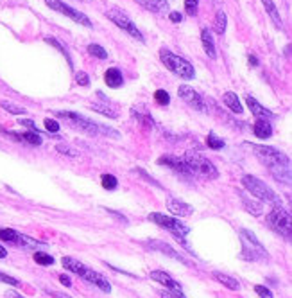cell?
<instances>
[{
  "instance_id": "7bdbcfd3",
  "label": "cell",
  "mask_w": 292,
  "mask_h": 298,
  "mask_svg": "<svg viewBox=\"0 0 292 298\" xmlns=\"http://www.w3.org/2000/svg\"><path fill=\"white\" fill-rule=\"evenodd\" d=\"M0 282H4V284H9V286H16V288H20V281H16L14 277H9V275L6 273H0Z\"/></svg>"
},
{
  "instance_id": "f5cc1de1",
  "label": "cell",
  "mask_w": 292,
  "mask_h": 298,
  "mask_svg": "<svg viewBox=\"0 0 292 298\" xmlns=\"http://www.w3.org/2000/svg\"><path fill=\"white\" fill-rule=\"evenodd\" d=\"M108 212H109V214H113V216H116L120 221H122V223H126V217H124V216H120L119 212H115V210H108Z\"/></svg>"
},
{
  "instance_id": "52a82bcc",
  "label": "cell",
  "mask_w": 292,
  "mask_h": 298,
  "mask_svg": "<svg viewBox=\"0 0 292 298\" xmlns=\"http://www.w3.org/2000/svg\"><path fill=\"white\" fill-rule=\"evenodd\" d=\"M267 223L272 230H276L280 235L283 237L290 239V234H292V223H290V212H287L283 209V205L280 207H275L271 210V214L267 216Z\"/></svg>"
},
{
  "instance_id": "484cf974",
  "label": "cell",
  "mask_w": 292,
  "mask_h": 298,
  "mask_svg": "<svg viewBox=\"0 0 292 298\" xmlns=\"http://www.w3.org/2000/svg\"><path fill=\"white\" fill-rule=\"evenodd\" d=\"M222 101H224L226 106H228L231 111H235V114H242V111H244V108H242V104H240L239 97H237L233 92H226L224 96H222Z\"/></svg>"
},
{
  "instance_id": "603a6c76",
  "label": "cell",
  "mask_w": 292,
  "mask_h": 298,
  "mask_svg": "<svg viewBox=\"0 0 292 298\" xmlns=\"http://www.w3.org/2000/svg\"><path fill=\"white\" fill-rule=\"evenodd\" d=\"M211 275H213L215 281L221 282L222 286H226V288L231 289V291H239V289H240V284H239V281H237V278L229 277V275L222 273V271H213Z\"/></svg>"
},
{
  "instance_id": "f35d334b",
  "label": "cell",
  "mask_w": 292,
  "mask_h": 298,
  "mask_svg": "<svg viewBox=\"0 0 292 298\" xmlns=\"http://www.w3.org/2000/svg\"><path fill=\"white\" fill-rule=\"evenodd\" d=\"M154 99H156V103H160L162 106H167V104L170 103V97H169V94H167L165 90H156Z\"/></svg>"
},
{
  "instance_id": "f546056e",
  "label": "cell",
  "mask_w": 292,
  "mask_h": 298,
  "mask_svg": "<svg viewBox=\"0 0 292 298\" xmlns=\"http://www.w3.org/2000/svg\"><path fill=\"white\" fill-rule=\"evenodd\" d=\"M226 25H228V18H226V13L224 11H219L217 16H215V22H213V29L217 34H224L226 32Z\"/></svg>"
},
{
  "instance_id": "d6986e66",
  "label": "cell",
  "mask_w": 292,
  "mask_h": 298,
  "mask_svg": "<svg viewBox=\"0 0 292 298\" xmlns=\"http://www.w3.org/2000/svg\"><path fill=\"white\" fill-rule=\"evenodd\" d=\"M201 42H203V49H204V52H206L208 56H210V58L217 56V52H215L213 34H211L208 27H203V31H201Z\"/></svg>"
},
{
  "instance_id": "ac0fdd59",
  "label": "cell",
  "mask_w": 292,
  "mask_h": 298,
  "mask_svg": "<svg viewBox=\"0 0 292 298\" xmlns=\"http://www.w3.org/2000/svg\"><path fill=\"white\" fill-rule=\"evenodd\" d=\"M104 81H106V85H108L109 88H120V86L124 85V76L116 67H111V68L106 70Z\"/></svg>"
},
{
  "instance_id": "4fadbf2b",
  "label": "cell",
  "mask_w": 292,
  "mask_h": 298,
  "mask_svg": "<svg viewBox=\"0 0 292 298\" xmlns=\"http://www.w3.org/2000/svg\"><path fill=\"white\" fill-rule=\"evenodd\" d=\"M151 278L154 282H158V284L165 286V288H169L170 291H176V293H183V288H181V284L178 281H174L172 277H170L169 273H165V271H151Z\"/></svg>"
},
{
  "instance_id": "ee69618b",
  "label": "cell",
  "mask_w": 292,
  "mask_h": 298,
  "mask_svg": "<svg viewBox=\"0 0 292 298\" xmlns=\"http://www.w3.org/2000/svg\"><path fill=\"white\" fill-rule=\"evenodd\" d=\"M45 42H47V43H50V45H54V47H56V49H60L61 52L65 54V58H67V60L70 61V56H68V52H67V49H65V47H63V43H60V42H57V40H54V38H47Z\"/></svg>"
},
{
  "instance_id": "816d5d0a",
  "label": "cell",
  "mask_w": 292,
  "mask_h": 298,
  "mask_svg": "<svg viewBox=\"0 0 292 298\" xmlns=\"http://www.w3.org/2000/svg\"><path fill=\"white\" fill-rule=\"evenodd\" d=\"M6 296H7V298H24L22 295H18L16 291H7V293H6Z\"/></svg>"
},
{
  "instance_id": "7402d4cb",
  "label": "cell",
  "mask_w": 292,
  "mask_h": 298,
  "mask_svg": "<svg viewBox=\"0 0 292 298\" xmlns=\"http://www.w3.org/2000/svg\"><path fill=\"white\" fill-rule=\"evenodd\" d=\"M269 169L280 181L290 183V163H278V165H271Z\"/></svg>"
},
{
  "instance_id": "d6a6232c",
  "label": "cell",
  "mask_w": 292,
  "mask_h": 298,
  "mask_svg": "<svg viewBox=\"0 0 292 298\" xmlns=\"http://www.w3.org/2000/svg\"><path fill=\"white\" fill-rule=\"evenodd\" d=\"M22 140L29 142L31 146H42V137L38 135V132H27V133H22Z\"/></svg>"
},
{
  "instance_id": "9c48e42d",
  "label": "cell",
  "mask_w": 292,
  "mask_h": 298,
  "mask_svg": "<svg viewBox=\"0 0 292 298\" xmlns=\"http://www.w3.org/2000/svg\"><path fill=\"white\" fill-rule=\"evenodd\" d=\"M106 16H108L109 20H111L113 24L116 25V27H120V29H124L126 32H129L133 38L138 40V42H144V36H142V32L138 31V27L129 20V16H127V14L124 13L122 9H116V7H113V9H108Z\"/></svg>"
},
{
  "instance_id": "30bf717a",
  "label": "cell",
  "mask_w": 292,
  "mask_h": 298,
  "mask_svg": "<svg viewBox=\"0 0 292 298\" xmlns=\"http://www.w3.org/2000/svg\"><path fill=\"white\" fill-rule=\"evenodd\" d=\"M47 6H49L50 9H54V11H60V13H63L65 16L72 18L74 22H77V24L85 25V27H88V29L92 27V22H90V18L86 16V14L79 13L77 9H74V7H70V6H67V4L61 2V0H47Z\"/></svg>"
},
{
  "instance_id": "44dd1931",
  "label": "cell",
  "mask_w": 292,
  "mask_h": 298,
  "mask_svg": "<svg viewBox=\"0 0 292 298\" xmlns=\"http://www.w3.org/2000/svg\"><path fill=\"white\" fill-rule=\"evenodd\" d=\"M61 264H63L65 270L72 271V273L79 275V277H81V275L86 271V266H85V264L79 263V260H77V259H74V257H63V259H61Z\"/></svg>"
},
{
  "instance_id": "b9f144b4",
  "label": "cell",
  "mask_w": 292,
  "mask_h": 298,
  "mask_svg": "<svg viewBox=\"0 0 292 298\" xmlns=\"http://www.w3.org/2000/svg\"><path fill=\"white\" fill-rule=\"evenodd\" d=\"M75 81H77L79 86H88L90 85V78H88L86 72H77V74H75Z\"/></svg>"
},
{
  "instance_id": "11a10c76",
  "label": "cell",
  "mask_w": 292,
  "mask_h": 298,
  "mask_svg": "<svg viewBox=\"0 0 292 298\" xmlns=\"http://www.w3.org/2000/svg\"><path fill=\"white\" fill-rule=\"evenodd\" d=\"M249 63L253 65V67H257V65H258V60H257V58H255V56H249Z\"/></svg>"
},
{
  "instance_id": "d4e9b609",
  "label": "cell",
  "mask_w": 292,
  "mask_h": 298,
  "mask_svg": "<svg viewBox=\"0 0 292 298\" xmlns=\"http://www.w3.org/2000/svg\"><path fill=\"white\" fill-rule=\"evenodd\" d=\"M239 196H240V199H242V203H244V207H246V210L249 214H253V216H260L262 214V203L260 201H253V199L249 198L247 194H244V192H239Z\"/></svg>"
},
{
  "instance_id": "60d3db41",
  "label": "cell",
  "mask_w": 292,
  "mask_h": 298,
  "mask_svg": "<svg viewBox=\"0 0 292 298\" xmlns=\"http://www.w3.org/2000/svg\"><path fill=\"white\" fill-rule=\"evenodd\" d=\"M255 293H257L260 298H275V295L271 293V289H267L265 286H255Z\"/></svg>"
},
{
  "instance_id": "8fae6325",
  "label": "cell",
  "mask_w": 292,
  "mask_h": 298,
  "mask_svg": "<svg viewBox=\"0 0 292 298\" xmlns=\"http://www.w3.org/2000/svg\"><path fill=\"white\" fill-rule=\"evenodd\" d=\"M180 97L188 103V106H192L197 111H206V106H204V101L199 94L196 92L194 88H190L188 85H181L180 86Z\"/></svg>"
},
{
  "instance_id": "83f0119b",
  "label": "cell",
  "mask_w": 292,
  "mask_h": 298,
  "mask_svg": "<svg viewBox=\"0 0 292 298\" xmlns=\"http://www.w3.org/2000/svg\"><path fill=\"white\" fill-rule=\"evenodd\" d=\"M16 245L22 246V248L25 250H34V248H45V245L43 243H38L34 241L32 237H29V235H24V234H18V239H16Z\"/></svg>"
},
{
  "instance_id": "db71d44e",
  "label": "cell",
  "mask_w": 292,
  "mask_h": 298,
  "mask_svg": "<svg viewBox=\"0 0 292 298\" xmlns=\"http://www.w3.org/2000/svg\"><path fill=\"white\" fill-rule=\"evenodd\" d=\"M6 257H7V250L4 248L2 245H0V259H6Z\"/></svg>"
},
{
  "instance_id": "2e32d148",
  "label": "cell",
  "mask_w": 292,
  "mask_h": 298,
  "mask_svg": "<svg viewBox=\"0 0 292 298\" xmlns=\"http://www.w3.org/2000/svg\"><path fill=\"white\" fill-rule=\"evenodd\" d=\"M167 209H169L174 216H180V217H187L192 214V207L188 205V203L181 201V199H178V198H170V196L167 198Z\"/></svg>"
},
{
  "instance_id": "5b68a950",
  "label": "cell",
  "mask_w": 292,
  "mask_h": 298,
  "mask_svg": "<svg viewBox=\"0 0 292 298\" xmlns=\"http://www.w3.org/2000/svg\"><path fill=\"white\" fill-rule=\"evenodd\" d=\"M149 221H152V223H156L158 227L165 228V230H169L170 234L174 235V237L178 239V241L181 243L183 246H187V235H188V227L187 225H183L181 221H178L176 217H169L165 216V214H158V212H151L149 214Z\"/></svg>"
},
{
  "instance_id": "ba28073f",
  "label": "cell",
  "mask_w": 292,
  "mask_h": 298,
  "mask_svg": "<svg viewBox=\"0 0 292 298\" xmlns=\"http://www.w3.org/2000/svg\"><path fill=\"white\" fill-rule=\"evenodd\" d=\"M246 146L251 149L257 156H260L262 160L265 162V165H278V163H290V158L287 155H283L282 151L275 147H267V146H257V144L246 142Z\"/></svg>"
},
{
  "instance_id": "f1b7e54d",
  "label": "cell",
  "mask_w": 292,
  "mask_h": 298,
  "mask_svg": "<svg viewBox=\"0 0 292 298\" xmlns=\"http://www.w3.org/2000/svg\"><path fill=\"white\" fill-rule=\"evenodd\" d=\"M262 4H264L265 11H267V14L271 16V20L276 24V27L282 29V16H280V13H278V9H276L275 2H272V0H262Z\"/></svg>"
},
{
  "instance_id": "7dc6e473",
  "label": "cell",
  "mask_w": 292,
  "mask_h": 298,
  "mask_svg": "<svg viewBox=\"0 0 292 298\" xmlns=\"http://www.w3.org/2000/svg\"><path fill=\"white\" fill-rule=\"evenodd\" d=\"M170 22H174V24H180L181 20H183V16H181V13H178V11H172V13L169 14Z\"/></svg>"
},
{
  "instance_id": "9a60e30c",
  "label": "cell",
  "mask_w": 292,
  "mask_h": 298,
  "mask_svg": "<svg viewBox=\"0 0 292 298\" xmlns=\"http://www.w3.org/2000/svg\"><path fill=\"white\" fill-rule=\"evenodd\" d=\"M158 163L170 167V169H174L176 173H180V174H192L190 169H188V165L185 163L183 158H176V156L165 155V156H162V158H158Z\"/></svg>"
},
{
  "instance_id": "f907efd6",
  "label": "cell",
  "mask_w": 292,
  "mask_h": 298,
  "mask_svg": "<svg viewBox=\"0 0 292 298\" xmlns=\"http://www.w3.org/2000/svg\"><path fill=\"white\" fill-rule=\"evenodd\" d=\"M49 295L54 296V298H72V296H68V295H63V293H56V291H49Z\"/></svg>"
},
{
  "instance_id": "c3c4849f",
  "label": "cell",
  "mask_w": 292,
  "mask_h": 298,
  "mask_svg": "<svg viewBox=\"0 0 292 298\" xmlns=\"http://www.w3.org/2000/svg\"><path fill=\"white\" fill-rule=\"evenodd\" d=\"M60 282L65 286V288H70V286H72V281H70V277H68V275H60Z\"/></svg>"
},
{
  "instance_id": "ab89813d",
  "label": "cell",
  "mask_w": 292,
  "mask_h": 298,
  "mask_svg": "<svg viewBox=\"0 0 292 298\" xmlns=\"http://www.w3.org/2000/svg\"><path fill=\"white\" fill-rule=\"evenodd\" d=\"M43 124H45L47 132H50V133H57V132H60V122L54 121V119H45V121H43Z\"/></svg>"
},
{
  "instance_id": "3957f363",
  "label": "cell",
  "mask_w": 292,
  "mask_h": 298,
  "mask_svg": "<svg viewBox=\"0 0 292 298\" xmlns=\"http://www.w3.org/2000/svg\"><path fill=\"white\" fill-rule=\"evenodd\" d=\"M160 60H162V63L165 65L170 72L180 76L181 79H194L196 78L194 67H192V63H188L185 58L178 56V54L170 52V50H167V49H162L160 50Z\"/></svg>"
},
{
  "instance_id": "5bb4252c",
  "label": "cell",
  "mask_w": 292,
  "mask_h": 298,
  "mask_svg": "<svg viewBox=\"0 0 292 298\" xmlns=\"http://www.w3.org/2000/svg\"><path fill=\"white\" fill-rule=\"evenodd\" d=\"M81 277L85 278L86 282H90V284L97 286V288L101 289L102 293H111V284H109V282H108V278L102 277V275H101V273H97V271L88 270V268H86V271L81 275Z\"/></svg>"
},
{
  "instance_id": "1f68e13d",
  "label": "cell",
  "mask_w": 292,
  "mask_h": 298,
  "mask_svg": "<svg viewBox=\"0 0 292 298\" xmlns=\"http://www.w3.org/2000/svg\"><path fill=\"white\" fill-rule=\"evenodd\" d=\"M18 234H20V232L11 230V228H0V241L13 243V245H16Z\"/></svg>"
},
{
  "instance_id": "4316f807",
  "label": "cell",
  "mask_w": 292,
  "mask_h": 298,
  "mask_svg": "<svg viewBox=\"0 0 292 298\" xmlns=\"http://www.w3.org/2000/svg\"><path fill=\"white\" fill-rule=\"evenodd\" d=\"M90 108H92L93 111H99V114L106 115V117H109V119L119 117V110H113V106H111V103H109V101H108V104L90 103Z\"/></svg>"
},
{
  "instance_id": "681fc988",
  "label": "cell",
  "mask_w": 292,
  "mask_h": 298,
  "mask_svg": "<svg viewBox=\"0 0 292 298\" xmlns=\"http://www.w3.org/2000/svg\"><path fill=\"white\" fill-rule=\"evenodd\" d=\"M22 124H24V126H29V128H31L32 132H38V129H36V126H34V122H32V121H29V119H25V121H22Z\"/></svg>"
},
{
  "instance_id": "277c9868",
  "label": "cell",
  "mask_w": 292,
  "mask_h": 298,
  "mask_svg": "<svg viewBox=\"0 0 292 298\" xmlns=\"http://www.w3.org/2000/svg\"><path fill=\"white\" fill-rule=\"evenodd\" d=\"M240 241H242V259L255 263V260H267L269 253L265 252V248L262 246V243L257 239V235L247 228L240 230Z\"/></svg>"
},
{
  "instance_id": "8d00e7d4",
  "label": "cell",
  "mask_w": 292,
  "mask_h": 298,
  "mask_svg": "<svg viewBox=\"0 0 292 298\" xmlns=\"http://www.w3.org/2000/svg\"><path fill=\"white\" fill-rule=\"evenodd\" d=\"M206 146L211 149H222L224 147V140L219 139V137L213 135V133H210V135L206 137Z\"/></svg>"
},
{
  "instance_id": "bcb514c9",
  "label": "cell",
  "mask_w": 292,
  "mask_h": 298,
  "mask_svg": "<svg viewBox=\"0 0 292 298\" xmlns=\"http://www.w3.org/2000/svg\"><path fill=\"white\" fill-rule=\"evenodd\" d=\"M162 298H185V295L176 291H162Z\"/></svg>"
},
{
  "instance_id": "e575fe53",
  "label": "cell",
  "mask_w": 292,
  "mask_h": 298,
  "mask_svg": "<svg viewBox=\"0 0 292 298\" xmlns=\"http://www.w3.org/2000/svg\"><path fill=\"white\" fill-rule=\"evenodd\" d=\"M88 52L92 54L93 58H97V60H106V58H108V52H106V50L102 49L101 45H97V43H90V45H88Z\"/></svg>"
},
{
  "instance_id": "cb8c5ba5",
  "label": "cell",
  "mask_w": 292,
  "mask_h": 298,
  "mask_svg": "<svg viewBox=\"0 0 292 298\" xmlns=\"http://www.w3.org/2000/svg\"><path fill=\"white\" fill-rule=\"evenodd\" d=\"M140 6H144L145 9L152 11V13H163L169 9V2L167 0H137Z\"/></svg>"
},
{
  "instance_id": "6da1fadb",
  "label": "cell",
  "mask_w": 292,
  "mask_h": 298,
  "mask_svg": "<svg viewBox=\"0 0 292 298\" xmlns=\"http://www.w3.org/2000/svg\"><path fill=\"white\" fill-rule=\"evenodd\" d=\"M57 115L63 119H68V122H70L72 126L81 129V132L86 133V135L97 137V135H104L106 133V137H111V139H119L120 137V133L115 132V129L108 128V126L95 124V122L88 121L86 117H83L81 114H75V111H57Z\"/></svg>"
},
{
  "instance_id": "8992f818",
  "label": "cell",
  "mask_w": 292,
  "mask_h": 298,
  "mask_svg": "<svg viewBox=\"0 0 292 298\" xmlns=\"http://www.w3.org/2000/svg\"><path fill=\"white\" fill-rule=\"evenodd\" d=\"M183 160L188 165V169H190L192 174H199V176H204V178H217L219 176L217 167H215L206 156L199 155V153H194V151L187 153V155L183 156Z\"/></svg>"
},
{
  "instance_id": "74e56055",
  "label": "cell",
  "mask_w": 292,
  "mask_h": 298,
  "mask_svg": "<svg viewBox=\"0 0 292 298\" xmlns=\"http://www.w3.org/2000/svg\"><path fill=\"white\" fill-rule=\"evenodd\" d=\"M185 11L188 16H196L199 11V0H185Z\"/></svg>"
},
{
  "instance_id": "e0dca14e",
  "label": "cell",
  "mask_w": 292,
  "mask_h": 298,
  "mask_svg": "<svg viewBox=\"0 0 292 298\" xmlns=\"http://www.w3.org/2000/svg\"><path fill=\"white\" fill-rule=\"evenodd\" d=\"M246 104L249 106L251 114H253L257 119H275V114H272L271 110H267L265 106H262V104L258 103L255 97L246 96Z\"/></svg>"
},
{
  "instance_id": "836d02e7",
  "label": "cell",
  "mask_w": 292,
  "mask_h": 298,
  "mask_svg": "<svg viewBox=\"0 0 292 298\" xmlns=\"http://www.w3.org/2000/svg\"><path fill=\"white\" fill-rule=\"evenodd\" d=\"M101 183H102V187H104L106 191H113V189H116L119 181H116V178L113 176V174H102Z\"/></svg>"
},
{
  "instance_id": "ffe728a7",
  "label": "cell",
  "mask_w": 292,
  "mask_h": 298,
  "mask_svg": "<svg viewBox=\"0 0 292 298\" xmlns=\"http://www.w3.org/2000/svg\"><path fill=\"white\" fill-rule=\"evenodd\" d=\"M253 133L258 139H269L272 135V126L267 119H258L253 126Z\"/></svg>"
},
{
  "instance_id": "4dcf8cb0",
  "label": "cell",
  "mask_w": 292,
  "mask_h": 298,
  "mask_svg": "<svg viewBox=\"0 0 292 298\" xmlns=\"http://www.w3.org/2000/svg\"><path fill=\"white\" fill-rule=\"evenodd\" d=\"M32 257H34V263L40 264V266H52L54 264V257L49 255V253H45V252H42V250L36 252Z\"/></svg>"
},
{
  "instance_id": "7a4b0ae2",
  "label": "cell",
  "mask_w": 292,
  "mask_h": 298,
  "mask_svg": "<svg viewBox=\"0 0 292 298\" xmlns=\"http://www.w3.org/2000/svg\"><path fill=\"white\" fill-rule=\"evenodd\" d=\"M242 185L251 192V194L255 196V198L262 199V201H267V203H271V205H276V207L282 205V199H280V196L276 194V192L272 191V189L269 187L265 181H262L260 178H255V176H251V174H244V176H242Z\"/></svg>"
},
{
  "instance_id": "d590c367",
  "label": "cell",
  "mask_w": 292,
  "mask_h": 298,
  "mask_svg": "<svg viewBox=\"0 0 292 298\" xmlns=\"http://www.w3.org/2000/svg\"><path fill=\"white\" fill-rule=\"evenodd\" d=\"M2 108L6 111H9V114H13V115H25V108H22V106H16V104H13V103H7V101H2Z\"/></svg>"
},
{
  "instance_id": "f6af8a7d",
  "label": "cell",
  "mask_w": 292,
  "mask_h": 298,
  "mask_svg": "<svg viewBox=\"0 0 292 298\" xmlns=\"http://www.w3.org/2000/svg\"><path fill=\"white\" fill-rule=\"evenodd\" d=\"M56 149H57V153H63V155H67V156H77V155H79L77 151H74V149L68 147V146H63V144L56 146Z\"/></svg>"
},
{
  "instance_id": "7c38bea8",
  "label": "cell",
  "mask_w": 292,
  "mask_h": 298,
  "mask_svg": "<svg viewBox=\"0 0 292 298\" xmlns=\"http://www.w3.org/2000/svg\"><path fill=\"white\" fill-rule=\"evenodd\" d=\"M147 246L152 250H156V252H160V253H165V255L170 257V259L180 260L181 264H188V260L185 259L183 255H180V253H178L170 245H167L165 241H156V239H152V241H147Z\"/></svg>"
}]
</instances>
